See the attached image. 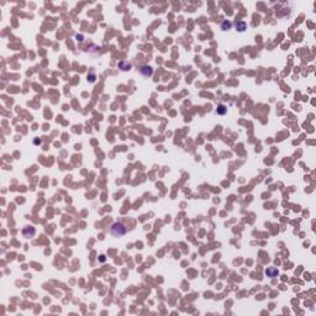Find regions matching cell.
I'll return each instance as SVG.
<instances>
[{
  "mask_svg": "<svg viewBox=\"0 0 316 316\" xmlns=\"http://www.w3.org/2000/svg\"><path fill=\"white\" fill-rule=\"evenodd\" d=\"M35 234H36V230H35V227L31 225H27L22 229V236L25 238H31L35 236Z\"/></svg>",
  "mask_w": 316,
  "mask_h": 316,
  "instance_id": "cell-2",
  "label": "cell"
},
{
  "mask_svg": "<svg viewBox=\"0 0 316 316\" xmlns=\"http://www.w3.org/2000/svg\"><path fill=\"white\" fill-rule=\"evenodd\" d=\"M140 72H141V74L143 75V77H151L152 73H153V70H152L151 67H148V65H143V67H141Z\"/></svg>",
  "mask_w": 316,
  "mask_h": 316,
  "instance_id": "cell-4",
  "label": "cell"
},
{
  "mask_svg": "<svg viewBox=\"0 0 316 316\" xmlns=\"http://www.w3.org/2000/svg\"><path fill=\"white\" fill-rule=\"evenodd\" d=\"M226 111H227V110H226V108H225L224 105H220L219 108H217V110H216V112H217V114H220V115H225Z\"/></svg>",
  "mask_w": 316,
  "mask_h": 316,
  "instance_id": "cell-7",
  "label": "cell"
},
{
  "mask_svg": "<svg viewBox=\"0 0 316 316\" xmlns=\"http://www.w3.org/2000/svg\"><path fill=\"white\" fill-rule=\"evenodd\" d=\"M232 27V23L230 22V21H227V20H224L222 21V23H221V28L224 30V31H227V30H230Z\"/></svg>",
  "mask_w": 316,
  "mask_h": 316,
  "instance_id": "cell-6",
  "label": "cell"
},
{
  "mask_svg": "<svg viewBox=\"0 0 316 316\" xmlns=\"http://www.w3.org/2000/svg\"><path fill=\"white\" fill-rule=\"evenodd\" d=\"M126 227L121 224V222H114L111 225V227H110V234L112 236H115V237H121L124 236L125 234H126Z\"/></svg>",
  "mask_w": 316,
  "mask_h": 316,
  "instance_id": "cell-1",
  "label": "cell"
},
{
  "mask_svg": "<svg viewBox=\"0 0 316 316\" xmlns=\"http://www.w3.org/2000/svg\"><path fill=\"white\" fill-rule=\"evenodd\" d=\"M266 274H267V277H269V278H276L279 274V271L276 267H269L266 269Z\"/></svg>",
  "mask_w": 316,
  "mask_h": 316,
  "instance_id": "cell-3",
  "label": "cell"
},
{
  "mask_svg": "<svg viewBox=\"0 0 316 316\" xmlns=\"http://www.w3.org/2000/svg\"><path fill=\"white\" fill-rule=\"evenodd\" d=\"M35 143L38 145V143H41V141H38V140H35Z\"/></svg>",
  "mask_w": 316,
  "mask_h": 316,
  "instance_id": "cell-8",
  "label": "cell"
},
{
  "mask_svg": "<svg viewBox=\"0 0 316 316\" xmlns=\"http://www.w3.org/2000/svg\"><path fill=\"white\" fill-rule=\"evenodd\" d=\"M235 26H236L237 31H241V32L244 31V30L247 28V25H246V22H244V21H236Z\"/></svg>",
  "mask_w": 316,
  "mask_h": 316,
  "instance_id": "cell-5",
  "label": "cell"
}]
</instances>
